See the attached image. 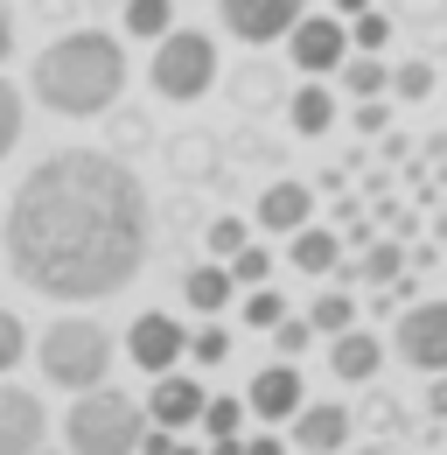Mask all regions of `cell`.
Here are the masks:
<instances>
[{"instance_id":"cell-42","label":"cell","mask_w":447,"mask_h":455,"mask_svg":"<svg viewBox=\"0 0 447 455\" xmlns=\"http://www.w3.org/2000/svg\"><path fill=\"white\" fill-rule=\"evenodd\" d=\"M35 455H50V449H35Z\"/></svg>"},{"instance_id":"cell-9","label":"cell","mask_w":447,"mask_h":455,"mask_svg":"<svg viewBox=\"0 0 447 455\" xmlns=\"http://www.w3.org/2000/svg\"><path fill=\"white\" fill-rule=\"evenodd\" d=\"M126 357H133L140 371H175V364L189 357V330H182L168 308H147V315H133V330H126Z\"/></svg>"},{"instance_id":"cell-33","label":"cell","mask_w":447,"mask_h":455,"mask_svg":"<svg viewBox=\"0 0 447 455\" xmlns=\"http://www.w3.org/2000/svg\"><path fill=\"white\" fill-rule=\"evenodd\" d=\"M189 357H196V364H224V357H231V330H217V323H203V330L189 337Z\"/></svg>"},{"instance_id":"cell-11","label":"cell","mask_w":447,"mask_h":455,"mask_svg":"<svg viewBox=\"0 0 447 455\" xmlns=\"http://www.w3.org/2000/svg\"><path fill=\"white\" fill-rule=\"evenodd\" d=\"M286 427H294V449H301V455H342V449H349V435H357L349 406H335V399H308Z\"/></svg>"},{"instance_id":"cell-28","label":"cell","mask_w":447,"mask_h":455,"mask_svg":"<svg viewBox=\"0 0 447 455\" xmlns=\"http://www.w3.org/2000/svg\"><path fill=\"white\" fill-rule=\"evenodd\" d=\"M245 238H252V225H245V218H231V211H224V218H210V231H203V245H210L217 259H231Z\"/></svg>"},{"instance_id":"cell-36","label":"cell","mask_w":447,"mask_h":455,"mask_svg":"<svg viewBox=\"0 0 447 455\" xmlns=\"http://www.w3.org/2000/svg\"><path fill=\"white\" fill-rule=\"evenodd\" d=\"M427 413H441V420H447V371H434V386H427Z\"/></svg>"},{"instance_id":"cell-27","label":"cell","mask_w":447,"mask_h":455,"mask_svg":"<svg viewBox=\"0 0 447 455\" xmlns=\"http://www.w3.org/2000/svg\"><path fill=\"white\" fill-rule=\"evenodd\" d=\"M398 267H405V252H398V245H371V252H364V267H349V281H398Z\"/></svg>"},{"instance_id":"cell-29","label":"cell","mask_w":447,"mask_h":455,"mask_svg":"<svg viewBox=\"0 0 447 455\" xmlns=\"http://www.w3.org/2000/svg\"><path fill=\"white\" fill-rule=\"evenodd\" d=\"M21 357H28V330H21V315H14V308H0V379H7Z\"/></svg>"},{"instance_id":"cell-41","label":"cell","mask_w":447,"mask_h":455,"mask_svg":"<svg viewBox=\"0 0 447 455\" xmlns=\"http://www.w3.org/2000/svg\"><path fill=\"white\" fill-rule=\"evenodd\" d=\"M175 455H203V449H189V442H175Z\"/></svg>"},{"instance_id":"cell-32","label":"cell","mask_w":447,"mask_h":455,"mask_svg":"<svg viewBox=\"0 0 447 455\" xmlns=\"http://www.w3.org/2000/svg\"><path fill=\"white\" fill-rule=\"evenodd\" d=\"M273 343H279V357H301V350L315 343V323H308V315H279V323H273Z\"/></svg>"},{"instance_id":"cell-21","label":"cell","mask_w":447,"mask_h":455,"mask_svg":"<svg viewBox=\"0 0 447 455\" xmlns=\"http://www.w3.org/2000/svg\"><path fill=\"white\" fill-rule=\"evenodd\" d=\"M168 162H175V175L203 182V175H210V162H217V140H210V133H182V140L168 148Z\"/></svg>"},{"instance_id":"cell-37","label":"cell","mask_w":447,"mask_h":455,"mask_svg":"<svg viewBox=\"0 0 447 455\" xmlns=\"http://www.w3.org/2000/svg\"><path fill=\"white\" fill-rule=\"evenodd\" d=\"M14 57V14H7V7H0V63Z\"/></svg>"},{"instance_id":"cell-24","label":"cell","mask_w":447,"mask_h":455,"mask_svg":"<svg viewBox=\"0 0 447 455\" xmlns=\"http://www.w3.org/2000/svg\"><path fill=\"white\" fill-rule=\"evenodd\" d=\"M391 92H398L405 106H420V99H434V63H427V57H405L398 70H391Z\"/></svg>"},{"instance_id":"cell-31","label":"cell","mask_w":447,"mask_h":455,"mask_svg":"<svg viewBox=\"0 0 447 455\" xmlns=\"http://www.w3.org/2000/svg\"><path fill=\"white\" fill-rule=\"evenodd\" d=\"M279 315H286V301H279V294H273L266 281H259L252 294H245V323H252V330H273Z\"/></svg>"},{"instance_id":"cell-23","label":"cell","mask_w":447,"mask_h":455,"mask_svg":"<svg viewBox=\"0 0 447 455\" xmlns=\"http://www.w3.org/2000/svg\"><path fill=\"white\" fill-rule=\"evenodd\" d=\"M21 133H28V99H21V92L0 77V162L21 148Z\"/></svg>"},{"instance_id":"cell-40","label":"cell","mask_w":447,"mask_h":455,"mask_svg":"<svg viewBox=\"0 0 447 455\" xmlns=\"http://www.w3.org/2000/svg\"><path fill=\"white\" fill-rule=\"evenodd\" d=\"M335 14H342V21H349V14H364V7H371V0H329Z\"/></svg>"},{"instance_id":"cell-14","label":"cell","mask_w":447,"mask_h":455,"mask_svg":"<svg viewBox=\"0 0 447 455\" xmlns=\"http://www.w3.org/2000/svg\"><path fill=\"white\" fill-rule=\"evenodd\" d=\"M308 218H315V189H308V182L279 175V182L259 189V231H286V238H294Z\"/></svg>"},{"instance_id":"cell-4","label":"cell","mask_w":447,"mask_h":455,"mask_svg":"<svg viewBox=\"0 0 447 455\" xmlns=\"http://www.w3.org/2000/svg\"><path fill=\"white\" fill-rule=\"evenodd\" d=\"M35 364H43V379H50L56 393H91V386H106L112 379V337L106 323H91V315H56L43 343H35Z\"/></svg>"},{"instance_id":"cell-38","label":"cell","mask_w":447,"mask_h":455,"mask_svg":"<svg viewBox=\"0 0 447 455\" xmlns=\"http://www.w3.org/2000/svg\"><path fill=\"white\" fill-rule=\"evenodd\" d=\"M245 455H279V435H252V442H245Z\"/></svg>"},{"instance_id":"cell-35","label":"cell","mask_w":447,"mask_h":455,"mask_svg":"<svg viewBox=\"0 0 447 455\" xmlns=\"http://www.w3.org/2000/svg\"><path fill=\"white\" fill-rule=\"evenodd\" d=\"M112 113H119V106H112ZM140 140H147V119H140V113H119V148H140Z\"/></svg>"},{"instance_id":"cell-34","label":"cell","mask_w":447,"mask_h":455,"mask_svg":"<svg viewBox=\"0 0 447 455\" xmlns=\"http://www.w3.org/2000/svg\"><path fill=\"white\" fill-rule=\"evenodd\" d=\"M349 119H357V133H385V126H391L385 92H378V99H357V113H349Z\"/></svg>"},{"instance_id":"cell-39","label":"cell","mask_w":447,"mask_h":455,"mask_svg":"<svg viewBox=\"0 0 447 455\" xmlns=\"http://www.w3.org/2000/svg\"><path fill=\"white\" fill-rule=\"evenodd\" d=\"M210 455H245V442H238V435H217V442H210Z\"/></svg>"},{"instance_id":"cell-26","label":"cell","mask_w":447,"mask_h":455,"mask_svg":"<svg viewBox=\"0 0 447 455\" xmlns=\"http://www.w3.org/2000/svg\"><path fill=\"white\" fill-rule=\"evenodd\" d=\"M391 43V14H378V7H364V14H349V50H385Z\"/></svg>"},{"instance_id":"cell-3","label":"cell","mask_w":447,"mask_h":455,"mask_svg":"<svg viewBox=\"0 0 447 455\" xmlns=\"http://www.w3.org/2000/svg\"><path fill=\"white\" fill-rule=\"evenodd\" d=\"M140 435H147V406L133 393H119V386H91L63 413L70 455H140Z\"/></svg>"},{"instance_id":"cell-8","label":"cell","mask_w":447,"mask_h":455,"mask_svg":"<svg viewBox=\"0 0 447 455\" xmlns=\"http://www.w3.org/2000/svg\"><path fill=\"white\" fill-rule=\"evenodd\" d=\"M398 357L427 379L447 371V301H420V308L398 315Z\"/></svg>"},{"instance_id":"cell-30","label":"cell","mask_w":447,"mask_h":455,"mask_svg":"<svg viewBox=\"0 0 447 455\" xmlns=\"http://www.w3.org/2000/svg\"><path fill=\"white\" fill-rule=\"evenodd\" d=\"M203 427H210V442H217V435H238V427H245V399H203Z\"/></svg>"},{"instance_id":"cell-5","label":"cell","mask_w":447,"mask_h":455,"mask_svg":"<svg viewBox=\"0 0 447 455\" xmlns=\"http://www.w3.org/2000/svg\"><path fill=\"white\" fill-rule=\"evenodd\" d=\"M147 84L161 92L168 106H196V99H210V84H217V43H210L203 28H168L161 43H154Z\"/></svg>"},{"instance_id":"cell-7","label":"cell","mask_w":447,"mask_h":455,"mask_svg":"<svg viewBox=\"0 0 447 455\" xmlns=\"http://www.w3.org/2000/svg\"><path fill=\"white\" fill-rule=\"evenodd\" d=\"M224 28L238 36V43H252V50H266V43H279L301 14H308V0H217Z\"/></svg>"},{"instance_id":"cell-20","label":"cell","mask_w":447,"mask_h":455,"mask_svg":"<svg viewBox=\"0 0 447 455\" xmlns=\"http://www.w3.org/2000/svg\"><path fill=\"white\" fill-rule=\"evenodd\" d=\"M168 28H175V0H126V36L161 43Z\"/></svg>"},{"instance_id":"cell-6","label":"cell","mask_w":447,"mask_h":455,"mask_svg":"<svg viewBox=\"0 0 447 455\" xmlns=\"http://www.w3.org/2000/svg\"><path fill=\"white\" fill-rule=\"evenodd\" d=\"M286 57H294V70H308V77H329V70H342V57H349V21L342 14H301L294 28H286Z\"/></svg>"},{"instance_id":"cell-18","label":"cell","mask_w":447,"mask_h":455,"mask_svg":"<svg viewBox=\"0 0 447 455\" xmlns=\"http://www.w3.org/2000/svg\"><path fill=\"white\" fill-rule=\"evenodd\" d=\"M286 119H294V133H308V140L329 133V126H335V92L322 84V77H308V84L286 99Z\"/></svg>"},{"instance_id":"cell-16","label":"cell","mask_w":447,"mask_h":455,"mask_svg":"<svg viewBox=\"0 0 447 455\" xmlns=\"http://www.w3.org/2000/svg\"><path fill=\"white\" fill-rule=\"evenodd\" d=\"M182 301H189L196 315H217L224 301H238L231 267H224V259H210V267H189V274H182Z\"/></svg>"},{"instance_id":"cell-19","label":"cell","mask_w":447,"mask_h":455,"mask_svg":"<svg viewBox=\"0 0 447 455\" xmlns=\"http://www.w3.org/2000/svg\"><path fill=\"white\" fill-rule=\"evenodd\" d=\"M335 77H342V92H349V99H378V92H391V70L371 57V50H364V57H342Z\"/></svg>"},{"instance_id":"cell-12","label":"cell","mask_w":447,"mask_h":455,"mask_svg":"<svg viewBox=\"0 0 447 455\" xmlns=\"http://www.w3.org/2000/svg\"><path fill=\"white\" fill-rule=\"evenodd\" d=\"M301 406H308V386H301V371H294V364H266V371L245 386V413H252V420H266V427L294 420Z\"/></svg>"},{"instance_id":"cell-15","label":"cell","mask_w":447,"mask_h":455,"mask_svg":"<svg viewBox=\"0 0 447 455\" xmlns=\"http://www.w3.org/2000/svg\"><path fill=\"white\" fill-rule=\"evenodd\" d=\"M378 364H385V343L371 337V330H342V337H329V371L342 379V386H371L378 379Z\"/></svg>"},{"instance_id":"cell-10","label":"cell","mask_w":447,"mask_h":455,"mask_svg":"<svg viewBox=\"0 0 447 455\" xmlns=\"http://www.w3.org/2000/svg\"><path fill=\"white\" fill-rule=\"evenodd\" d=\"M50 435V413L28 386H7L0 379V455H35Z\"/></svg>"},{"instance_id":"cell-17","label":"cell","mask_w":447,"mask_h":455,"mask_svg":"<svg viewBox=\"0 0 447 455\" xmlns=\"http://www.w3.org/2000/svg\"><path fill=\"white\" fill-rule=\"evenodd\" d=\"M286 259H294L301 274H335V267H342V245H335V231H329V225H315V218H308V225L294 231Z\"/></svg>"},{"instance_id":"cell-25","label":"cell","mask_w":447,"mask_h":455,"mask_svg":"<svg viewBox=\"0 0 447 455\" xmlns=\"http://www.w3.org/2000/svg\"><path fill=\"white\" fill-rule=\"evenodd\" d=\"M224 267H231V281H238V287H259V281H266V274H273V252L245 238V245H238V252L224 259Z\"/></svg>"},{"instance_id":"cell-13","label":"cell","mask_w":447,"mask_h":455,"mask_svg":"<svg viewBox=\"0 0 447 455\" xmlns=\"http://www.w3.org/2000/svg\"><path fill=\"white\" fill-rule=\"evenodd\" d=\"M203 399H210V393H203L189 371H154L147 420H161V427H175V435H182V427H196V420H203Z\"/></svg>"},{"instance_id":"cell-2","label":"cell","mask_w":447,"mask_h":455,"mask_svg":"<svg viewBox=\"0 0 447 455\" xmlns=\"http://www.w3.org/2000/svg\"><path fill=\"white\" fill-rule=\"evenodd\" d=\"M28 92L56 119H98L126 99V50L112 43L106 28H70V36H56L50 50L35 57Z\"/></svg>"},{"instance_id":"cell-22","label":"cell","mask_w":447,"mask_h":455,"mask_svg":"<svg viewBox=\"0 0 447 455\" xmlns=\"http://www.w3.org/2000/svg\"><path fill=\"white\" fill-rule=\"evenodd\" d=\"M308 323H315V337H342V330L357 323V301H349L342 287H335V294H315V301H308Z\"/></svg>"},{"instance_id":"cell-1","label":"cell","mask_w":447,"mask_h":455,"mask_svg":"<svg viewBox=\"0 0 447 455\" xmlns=\"http://www.w3.org/2000/svg\"><path fill=\"white\" fill-rule=\"evenodd\" d=\"M147 245H154V204L140 175L106 148L43 155L7 204V267L50 301H106L133 287Z\"/></svg>"}]
</instances>
